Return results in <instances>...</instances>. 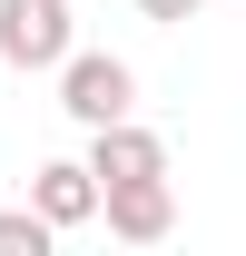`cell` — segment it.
<instances>
[{
  "instance_id": "6da1fadb",
  "label": "cell",
  "mask_w": 246,
  "mask_h": 256,
  "mask_svg": "<svg viewBox=\"0 0 246 256\" xmlns=\"http://www.w3.org/2000/svg\"><path fill=\"white\" fill-rule=\"evenodd\" d=\"M60 108L79 128H108V118H138V69L118 50H69L60 60Z\"/></svg>"
},
{
  "instance_id": "7a4b0ae2",
  "label": "cell",
  "mask_w": 246,
  "mask_h": 256,
  "mask_svg": "<svg viewBox=\"0 0 246 256\" xmlns=\"http://www.w3.org/2000/svg\"><path fill=\"white\" fill-rule=\"evenodd\" d=\"M79 50L69 0H0V69H60Z\"/></svg>"
},
{
  "instance_id": "3957f363",
  "label": "cell",
  "mask_w": 246,
  "mask_h": 256,
  "mask_svg": "<svg viewBox=\"0 0 246 256\" xmlns=\"http://www.w3.org/2000/svg\"><path fill=\"white\" fill-rule=\"evenodd\" d=\"M98 226L118 246H168L178 236V188L168 178H118V188H98Z\"/></svg>"
},
{
  "instance_id": "277c9868",
  "label": "cell",
  "mask_w": 246,
  "mask_h": 256,
  "mask_svg": "<svg viewBox=\"0 0 246 256\" xmlns=\"http://www.w3.org/2000/svg\"><path fill=\"white\" fill-rule=\"evenodd\" d=\"M89 168H98V188H118V178H168V138L138 118H108L89 128Z\"/></svg>"
},
{
  "instance_id": "5b68a950",
  "label": "cell",
  "mask_w": 246,
  "mask_h": 256,
  "mask_svg": "<svg viewBox=\"0 0 246 256\" xmlns=\"http://www.w3.org/2000/svg\"><path fill=\"white\" fill-rule=\"evenodd\" d=\"M30 207L60 226V236H69V226H89V217H98V168H89V158H50V168H30Z\"/></svg>"
},
{
  "instance_id": "8992f818",
  "label": "cell",
  "mask_w": 246,
  "mask_h": 256,
  "mask_svg": "<svg viewBox=\"0 0 246 256\" xmlns=\"http://www.w3.org/2000/svg\"><path fill=\"white\" fill-rule=\"evenodd\" d=\"M50 236H60V226L40 217L30 197H20V207H0V256H50Z\"/></svg>"
},
{
  "instance_id": "52a82bcc",
  "label": "cell",
  "mask_w": 246,
  "mask_h": 256,
  "mask_svg": "<svg viewBox=\"0 0 246 256\" xmlns=\"http://www.w3.org/2000/svg\"><path fill=\"white\" fill-rule=\"evenodd\" d=\"M197 10H207V0H138V20H158V30H187Z\"/></svg>"
}]
</instances>
